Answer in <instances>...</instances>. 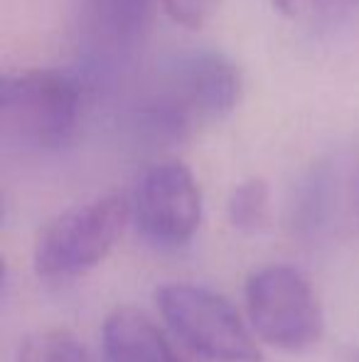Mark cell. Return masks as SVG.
I'll return each mask as SVG.
<instances>
[{"instance_id":"obj_8","label":"cell","mask_w":359,"mask_h":362,"mask_svg":"<svg viewBox=\"0 0 359 362\" xmlns=\"http://www.w3.org/2000/svg\"><path fill=\"white\" fill-rule=\"evenodd\" d=\"M106 362H182L163 330L138 308H116L104 323Z\"/></svg>"},{"instance_id":"obj_1","label":"cell","mask_w":359,"mask_h":362,"mask_svg":"<svg viewBox=\"0 0 359 362\" xmlns=\"http://www.w3.org/2000/svg\"><path fill=\"white\" fill-rule=\"evenodd\" d=\"M244 81L226 54L187 49L163 64L126 109V126L148 146L178 144L192 129L217 121L239 106Z\"/></svg>"},{"instance_id":"obj_9","label":"cell","mask_w":359,"mask_h":362,"mask_svg":"<svg viewBox=\"0 0 359 362\" xmlns=\"http://www.w3.org/2000/svg\"><path fill=\"white\" fill-rule=\"evenodd\" d=\"M18 362H94V358L69 330L44 328L23 340Z\"/></svg>"},{"instance_id":"obj_2","label":"cell","mask_w":359,"mask_h":362,"mask_svg":"<svg viewBox=\"0 0 359 362\" xmlns=\"http://www.w3.org/2000/svg\"><path fill=\"white\" fill-rule=\"evenodd\" d=\"M89 84L82 74L28 69L0 81V136L5 146L54 153L72 144Z\"/></svg>"},{"instance_id":"obj_12","label":"cell","mask_w":359,"mask_h":362,"mask_svg":"<svg viewBox=\"0 0 359 362\" xmlns=\"http://www.w3.org/2000/svg\"><path fill=\"white\" fill-rule=\"evenodd\" d=\"M273 5L288 18H305V15L332 10V0H273Z\"/></svg>"},{"instance_id":"obj_6","label":"cell","mask_w":359,"mask_h":362,"mask_svg":"<svg viewBox=\"0 0 359 362\" xmlns=\"http://www.w3.org/2000/svg\"><path fill=\"white\" fill-rule=\"evenodd\" d=\"M77 23L82 79L89 89L109 86L143 47L150 0H79Z\"/></svg>"},{"instance_id":"obj_4","label":"cell","mask_w":359,"mask_h":362,"mask_svg":"<svg viewBox=\"0 0 359 362\" xmlns=\"http://www.w3.org/2000/svg\"><path fill=\"white\" fill-rule=\"evenodd\" d=\"M168 328L214 362H261V348L239 310L224 296L192 284H165L155 293Z\"/></svg>"},{"instance_id":"obj_13","label":"cell","mask_w":359,"mask_h":362,"mask_svg":"<svg viewBox=\"0 0 359 362\" xmlns=\"http://www.w3.org/2000/svg\"><path fill=\"white\" fill-rule=\"evenodd\" d=\"M357 0H332V10H342V8H350V5H355Z\"/></svg>"},{"instance_id":"obj_5","label":"cell","mask_w":359,"mask_h":362,"mask_svg":"<svg viewBox=\"0 0 359 362\" xmlns=\"http://www.w3.org/2000/svg\"><path fill=\"white\" fill-rule=\"evenodd\" d=\"M246 313L264 343L286 353L308 350L322 338L325 315L310 281L288 264H271L246 281Z\"/></svg>"},{"instance_id":"obj_3","label":"cell","mask_w":359,"mask_h":362,"mask_svg":"<svg viewBox=\"0 0 359 362\" xmlns=\"http://www.w3.org/2000/svg\"><path fill=\"white\" fill-rule=\"evenodd\" d=\"M130 200L104 195L54 217L35 244V272L44 279L82 276L99 267L123 234Z\"/></svg>"},{"instance_id":"obj_10","label":"cell","mask_w":359,"mask_h":362,"mask_svg":"<svg viewBox=\"0 0 359 362\" xmlns=\"http://www.w3.org/2000/svg\"><path fill=\"white\" fill-rule=\"evenodd\" d=\"M271 190L264 177H249L231 190L226 202L229 222L241 232H259L269 222Z\"/></svg>"},{"instance_id":"obj_7","label":"cell","mask_w":359,"mask_h":362,"mask_svg":"<svg viewBox=\"0 0 359 362\" xmlns=\"http://www.w3.org/2000/svg\"><path fill=\"white\" fill-rule=\"evenodd\" d=\"M130 219L155 247H182L202 222V192L180 160H163L140 175L130 197Z\"/></svg>"},{"instance_id":"obj_11","label":"cell","mask_w":359,"mask_h":362,"mask_svg":"<svg viewBox=\"0 0 359 362\" xmlns=\"http://www.w3.org/2000/svg\"><path fill=\"white\" fill-rule=\"evenodd\" d=\"M217 0H163L168 15L182 28H202L209 20Z\"/></svg>"}]
</instances>
